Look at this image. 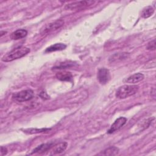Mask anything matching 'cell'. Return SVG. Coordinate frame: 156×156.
Masks as SVG:
<instances>
[{
  "label": "cell",
  "mask_w": 156,
  "mask_h": 156,
  "mask_svg": "<svg viewBox=\"0 0 156 156\" xmlns=\"http://www.w3.org/2000/svg\"><path fill=\"white\" fill-rule=\"evenodd\" d=\"M144 78V76L143 74L140 73H137L126 78L124 80V82L126 83H136L143 80Z\"/></svg>",
  "instance_id": "8"
},
{
  "label": "cell",
  "mask_w": 156,
  "mask_h": 156,
  "mask_svg": "<svg viewBox=\"0 0 156 156\" xmlns=\"http://www.w3.org/2000/svg\"><path fill=\"white\" fill-rule=\"evenodd\" d=\"M64 24V21L62 20H58L55 21L54 22L51 23L44 26L43 29L41 30V34L45 35L49 34L54 30H55L59 28H60Z\"/></svg>",
  "instance_id": "4"
},
{
  "label": "cell",
  "mask_w": 156,
  "mask_h": 156,
  "mask_svg": "<svg viewBox=\"0 0 156 156\" xmlns=\"http://www.w3.org/2000/svg\"><path fill=\"white\" fill-rule=\"evenodd\" d=\"M27 34V31L23 29H17L16 30L12 32L10 35V38L12 40H20L25 37Z\"/></svg>",
  "instance_id": "10"
},
{
  "label": "cell",
  "mask_w": 156,
  "mask_h": 156,
  "mask_svg": "<svg viewBox=\"0 0 156 156\" xmlns=\"http://www.w3.org/2000/svg\"><path fill=\"white\" fill-rule=\"evenodd\" d=\"M5 33H6V32H5V31H4V32L1 31V37H2V36L3 35H4Z\"/></svg>",
  "instance_id": "21"
},
{
  "label": "cell",
  "mask_w": 156,
  "mask_h": 156,
  "mask_svg": "<svg viewBox=\"0 0 156 156\" xmlns=\"http://www.w3.org/2000/svg\"><path fill=\"white\" fill-rule=\"evenodd\" d=\"M154 13V9L152 6H147L144 7L141 12V16L144 18H147L151 16Z\"/></svg>",
  "instance_id": "16"
},
{
  "label": "cell",
  "mask_w": 156,
  "mask_h": 156,
  "mask_svg": "<svg viewBox=\"0 0 156 156\" xmlns=\"http://www.w3.org/2000/svg\"><path fill=\"white\" fill-rule=\"evenodd\" d=\"M139 87L136 85H124L117 89L115 96L118 99H125L136 93Z\"/></svg>",
  "instance_id": "2"
},
{
  "label": "cell",
  "mask_w": 156,
  "mask_h": 156,
  "mask_svg": "<svg viewBox=\"0 0 156 156\" xmlns=\"http://www.w3.org/2000/svg\"><path fill=\"white\" fill-rule=\"evenodd\" d=\"M7 149L5 147H4V146H1V155H4L5 154H7Z\"/></svg>",
  "instance_id": "19"
},
{
  "label": "cell",
  "mask_w": 156,
  "mask_h": 156,
  "mask_svg": "<svg viewBox=\"0 0 156 156\" xmlns=\"http://www.w3.org/2000/svg\"><path fill=\"white\" fill-rule=\"evenodd\" d=\"M129 54L126 52H121V53H116L112 55L109 58V61L111 62H114L116 61L122 60L123 59H126L128 57Z\"/></svg>",
  "instance_id": "14"
},
{
  "label": "cell",
  "mask_w": 156,
  "mask_h": 156,
  "mask_svg": "<svg viewBox=\"0 0 156 156\" xmlns=\"http://www.w3.org/2000/svg\"><path fill=\"white\" fill-rule=\"evenodd\" d=\"M40 96L43 98V99H48L49 98V97L48 96V95L46 94V93L44 92V91H42L40 93Z\"/></svg>",
  "instance_id": "20"
},
{
  "label": "cell",
  "mask_w": 156,
  "mask_h": 156,
  "mask_svg": "<svg viewBox=\"0 0 156 156\" xmlns=\"http://www.w3.org/2000/svg\"><path fill=\"white\" fill-rule=\"evenodd\" d=\"M119 149L115 146H111L106 149H105L100 154L105 155H116L119 153Z\"/></svg>",
  "instance_id": "15"
},
{
  "label": "cell",
  "mask_w": 156,
  "mask_h": 156,
  "mask_svg": "<svg viewBox=\"0 0 156 156\" xmlns=\"http://www.w3.org/2000/svg\"><path fill=\"white\" fill-rule=\"evenodd\" d=\"M67 146H68V144L66 142H61L57 144H55L53 146V148L52 150V154H60L64 152L66 150Z\"/></svg>",
  "instance_id": "12"
},
{
  "label": "cell",
  "mask_w": 156,
  "mask_h": 156,
  "mask_svg": "<svg viewBox=\"0 0 156 156\" xmlns=\"http://www.w3.org/2000/svg\"><path fill=\"white\" fill-rule=\"evenodd\" d=\"M34 97V91L30 89L22 90L21 91L14 93L12 95L13 100L21 102L30 100Z\"/></svg>",
  "instance_id": "3"
},
{
  "label": "cell",
  "mask_w": 156,
  "mask_h": 156,
  "mask_svg": "<svg viewBox=\"0 0 156 156\" xmlns=\"http://www.w3.org/2000/svg\"><path fill=\"white\" fill-rule=\"evenodd\" d=\"M94 1H77L69 3L65 6L66 9L68 10H75V9H80L82 8L86 7L90 5H92Z\"/></svg>",
  "instance_id": "5"
},
{
  "label": "cell",
  "mask_w": 156,
  "mask_h": 156,
  "mask_svg": "<svg viewBox=\"0 0 156 156\" xmlns=\"http://www.w3.org/2000/svg\"><path fill=\"white\" fill-rule=\"evenodd\" d=\"M49 129H46V128H43V129H25L24 130V132L30 133V134H33V133H41L43 132H46L48 130H49Z\"/></svg>",
  "instance_id": "17"
},
{
  "label": "cell",
  "mask_w": 156,
  "mask_h": 156,
  "mask_svg": "<svg viewBox=\"0 0 156 156\" xmlns=\"http://www.w3.org/2000/svg\"><path fill=\"white\" fill-rule=\"evenodd\" d=\"M127 122V118L125 117H119L116 119L115 122L112 124L110 129L108 130L107 133L111 134L116 130L120 129Z\"/></svg>",
  "instance_id": "7"
},
{
  "label": "cell",
  "mask_w": 156,
  "mask_h": 156,
  "mask_svg": "<svg viewBox=\"0 0 156 156\" xmlns=\"http://www.w3.org/2000/svg\"><path fill=\"white\" fill-rule=\"evenodd\" d=\"M66 48V45L63 43H55L54 44L49 47L47 48L45 50V52H51L54 51H62L65 49Z\"/></svg>",
  "instance_id": "13"
},
{
  "label": "cell",
  "mask_w": 156,
  "mask_h": 156,
  "mask_svg": "<svg viewBox=\"0 0 156 156\" xmlns=\"http://www.w3.org/2000/svg\"><path fill=\"white\" fill-rule=\"evenodd\" d=\"M57 79L62 81H71L73 79V75L68 71H60L56 73Z\"/></svg>",
  "instance_id": "11"
},
{
  "label": "cell",
  "mask_w": 156,
  "mask_h": 156,
  "mask_svg": "<svg viewBox=\"0 0 156 156\" xmlns=\"http://www.w3.org/2000/svg\"><path fill=\"white\" fill-rule=\"evenodd\" d=\"M147 49L150 51H154L155 49V40L154 39L153 40H151L147 43Z\"/></svg>",
  "instance_id": "18"
},
{
  "label": "cell",
  "mask_w": 156,
  "mask_h": 156,
  "mask_svg": "<svg viewBox=\"0 0 156 156\" xmlns=\"http://www.w3.org/2000/svg\"><path fill=\"white\" fill-rule=\"evenodd\" d=\"M97 78L101 84L107 83L110 79V73L109 70L105 68H100L98 71Z\"/></svg>",
  "instance_id": "6"
},
{
  "label": "cell",
  "mask_w": 156,
  "mask_h": 156,
  "mask_svg": "<svg viewBox=\"0 0 156 156\" xmlns=\"http://www.w3.org/2000/svg\"><path fill=\"white\" fill-rule=\"evenodd\" d=\"M30 50L29 48L26 46H20L13 49L9 52L5 54L2 57L1 60L4 62H12L25 56L29 52H30Z\"/></svg>",
  "instance_id": "1"
},
{
  "label": "cell",
  "mask_w": 156,
  "mask_h": 156,
  "mask_svg": "<svg viewBox=\"0 0 156 156\" xmlns=\"http://www.w3.org/2000/svg\"><path fill=\"white\" fill-rule=\"evenodd\" d=\"M54 146V143L52 142L51 143H43L39 146H38L37 147H35L32 154H35V153H38V154H41L43 153L50 149H51L53 146Z\"/></svg>",
  "instance_id": "9"
}]
</instances>
